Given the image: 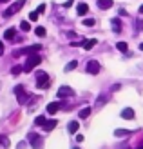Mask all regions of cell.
Wrapping results in <instances>:
<instances>
[{
	"label": "cell",
	"instance_id": "obj_28",
	"mask_svg": "<svg viewBox=\"0 0 143 149\" xmlns=\"http://www.w3.org/2000/svg\"><path fill=\"white\" fill-rule=\"evenodd\" d=\"M36 11H38V13H44V11H46V4H40V6H38V9H36Z\"/></svg>",
	"mask_w": 143,
	"mask_h": 149
},
{
	"label": "cell",
	"instance_id": "obj_18",
	"mask_svg": "<svg viewBox=\"0 0 143 149\" xmlns=\"http://www.w3.org/2000/svg\"><path fill=\"white\" fill-rule=\"evenodd\" d=\"M116 47H118V51H122V53H127V49H129V46H127L125 42H118Z\"/></svg>",
	"mask_w": 143,
	"mask_h": 149
},
{
	"label": "cell",
	"instance_id": "obj_31",
	"mask_svg": "<svg viewBox=\"0 0 143 149\" xmlns=\"http://www.w3.org/2000/svg\"><path fill=\"white\" fill-rule=\"evenodd\" d=\"M0 55H4V44H2V40H0Z\"/></svg>",
	"mask_w": 143,
	"mask_h": 149
},
{
	"label": "cell",
	"instance_id": "obj_32",
	"mask_svg": "<svg viewBox=\"0 0 143 149\" xmlns=\"http://www.w3.org/2000/svg\"><path fill=\"white\" fill-rule=\"evenodd\" d=\"M140 13H141V15H143V4H141V6H140Z\"/></svg>",
	"mask_w": 143,
	"mask_h": 149
},
{
	"label": "cell",
	"instance_id": "obj_22",
	"mask_svg": "<svg viewBox=\"0 0 143 149\" xmlns=\"http://www.w3.org/2000/svg\"><path fill=\"white\" fill-rule=\"evenodd\" d=\"M38 11H31V13H29V20H31V22H36V20H38Z\"/></svg>",
	"mask_w": 143,
	"mask_h": 149
},
{
	"label": "cell",
	"instance_id": "obj_27",
	"mask_svg": "<svg viewBox=\"0 0 143 149\" xmlns=\"http://www.w3.org/2000/svg\"><path fill=\"white\" fill-rule=\"evenodd\" d=\"M22 69H24V68H20V65H15V68L11 69V73H13V74H20V73H22Z\"/></svg>",
	"mask_w": 143,
	"mask_h": 149
},
{
	"label": "cell",
	"instance_id": "obj_12",
	"mask_svg": "<svg viewBox=\"0 0 143 149\" xmlns=\"http://www.w3.org/2000/svg\"><path fill=\"white\" fill-rule=\"evenodd\" d=\"M122 116H123V118H127V120H132V118H134V111H132L131 107H127V109H123V111H122Z\"/></svg>",
	"mask_w": 143,
	"mask_h": 149
},
{
	"label": "cell",
	"instance_id": "obj_20",
	"mask_svg": "<svg viewBox=\"0 0 143 149\" xmlns=\"http://www.w3.org/2000/svg\"><path fill=\"white\" fill-rule=\"evenodd\" d=\"M20 29H22V31H29V29H31V24H29L27 20H24V22H20Z\"/></svg>",
	"mask_w": 143,
	"mask_h": 149
},
{
	"label": "cell",
	"instance_id": "obj_10",
	"mask_svg": "<svg viewBox=\"0 0 143 149\" xmlns=\"http://www.w3.org/2000/svg\"><path fill=\"white\" fill-rule=\"evenodd\" d=\"M112 0H98V7H100V9H111L112 7Z\"/></svg>",
	"mask_w": 143,
	"mask_h": 149
},
{
	"label": "cell",
	"instance_id": "obj_25",
	"mask_svg": "<svg viewBox=\"0 0 143 149\" xmlns=\"http://www.w3.org/2000/svg\"><path fill=\"white\" fill-rule=\"evenodd\" d=\"M35 122H36V125H46V122H47V120H46V116H38Z\"/></svg>",
	"mask_w": 143,
	"mask_h": 149
},
{
	"label": "cell",
	"instance_id": "obj_14",
	"mask_svg": "<svg viewBox=\"0 0 143 149\" xmlns=\"http://www.w3.org/2000/svg\"><path fill=\"white\" fill-rule=\"evenodd\" d=\"M112 29H114V33L122 31V22H120L118 18H112Z\"/></svg>",
	"mask_w": 143,
	"mask_h": 149
},
{
	"label": "cell",
	"instance_id": "obj_8",
	"mask_svg": "<svg viewBox=\"0 0 143 149\" xmlns=\"http://www.w3.org/2000/svg\"><path fill=\"white\" fill-rule=\"evenodd\" d=\"M73 95H74V91L67 86H62L58 89V98H65V96H73Z\"/></svg>",
	"mask_w": 143,
	"mask_h": 149
},
{
	"label": "cell",
	"instance_id": "obj_30",
	"mask_svg": "<svg viewBox=\"0 0 143 149\" xmlns=\"http://www.w3.org/2000/svg\"><path fill=\"white\" fill-rule=\"evenodd\" d=\"M2 144H4V146L9 144V142H7V138H0V146H2Z\"/></svg>",
	"mask_w": 143,
	"mask_h": 149
},
{
	"label": "cell",
	"instance_id": "obj_11",
	"mask_svg": "<svg viewBox=\"0 0 143 149\" xmlns=\"http://www.w3.org/2000/svg\"><path fill=\"white\" fill-rule=\"evenodd\" d=\"M96 44H98V40L96 38H91V40H84V42H82V46H84V49H93Z\"/></svg>",
	"mask_w": 143,
	"mask_h": 149
},
{
	"label": "cell",
	"instance_id": "obj_4",
	"mask_svg": "<svg viewBox=\"0 0 143 149\" xmlns=\"http://www.w3.org/2000/svg\"><path fill=\"white\" fill-rule=\"evenodd\" d=\"M27 140H29V144H31L35 149H42V144H44V138L40 136V135H36V133H29V136H27Z\"/></svg>",
	"mask_w": 143,
	"mask_h": 149
},
{
	"label": "cell",
	"instance_id": "obj_26",
	"mask_svg": "<svg viewBox=\"0 0 143 149\" xmlns=\"http://www.w3.org/2000/svg\"><path fill=\"white\" fill-rule=\"evenodd\" d=\"M94 24H96L94 18H85V20H84V26H89V27H91V26H94Z\"/></svg>",
	"mask_w": 143,
	"mask_h": 149
},
{
	"label": "cell",
	"instance_id": "obj_34",
	"mask_svg": "<svg viewBox=\"0 0 143 149\" xmlns=\"http://www.w3.org/2000/svg\"><path fill=\"white\" fill-rule=\"evenodd\" d=\"M0 2H9V0H0Z\"/></svg>",
	"mask_w": 143,
	"mask_h": 149
},
{
	"label": "cell",
	"instance_id": "obj_19",
	"mask_svg": "<svg viewBox=\"0 0 143 149\" xmlns=\"http://www.w3.org/2000/svg\"><path fill=\"white\" fill-rule=\"evenodd\" d=\"M76 68H78V62L73 60V62H69V64L65 65V71H73V69H76Z\"/></svg>",
	"mask_w": 143,
	"mask_h": 149
},
{
	"label": "cell",
	"instance_id": "obj_21",
	"mask_svg": "<svg viewBox=\"0 0 143 149\" xmlns=\"http://www.w3.org/2000/svg\"><path fill=\"white\" fill-rule=\"evenodd\" d=\"M35 33L38 35V36H46V27H42V26H38L35 29Z\"/></svg>",
	"mask_w": 143,
	"mask_h": 149
},
{
	"label": "cell",
	"instance_id": "obj_6",
	"mask_svg": "<svg viewBox=\"0 0 143 149\" xmlns=\"http://www.w3.org/2000/svg\"><path fill=\"white\" fill-rule=\"evenodd\" d=\"M15 95H17V98H18L20 104H26V100L29 98V95L24 91V87H22V86H17V87H15Z\"/></svg>",
	"mask_w": 143,
	"mask_h": 149
},
{
	"label": "cell",
	"instance_id": "obj_9",
	"mask_svg": "<svg viewBox=\"0 0 143 149\" xmlns=\"http://www.w3.org/2000/svg\"><path fill=\"white\" fill-rule=\"evenodd\" d=\"M60 106H62L60 102H51L49 106H47V113H49V115H55V113H58Z\"/></svg>",
	"mask_w": 143,
	"mask_h": 149
},
{
	"label": "cell",
	"instance_id": "obj_15",
	"mask_svg": "<svg viewBox=\"0 0 143 149\" xmlns=\"http://www.w3.org/2000/svg\"><path fill=\"white\" fill-rule=\"evenodd\" d=\"M56 124H58L56 120H47V122H46V125H44V127H46V131H53V129L56 127Z\"/></svg>",
	"mask_w": 143,
	"mask_h": 149
},
{
	"label": "cell",
	"instance_id": "obj_23",
	"mask_svg": "<svg viewBox=\"0 0 143 149\" xmlns=\"http://www.w3.org/2000/svg\"><path fill=\"white\" fill-rule=\"evenodd\" d=\"M114 135H116V136H127V135H129V131H125V129H116Z\"/></svg>",
	"mask_w": 143,
	"mask_h": 149
},
{
	"label": "cell",
	"instance_id": "obj_2",
	"mask_svg": "<svg viewBox=\"0 0 143 149\" xmlns=\"http://www.w3.org/2000/svg\"><path fill=\"white\" fill-rule=\"evenodd\" d=\"M40 62H42V56H40V55H35V53L29 55L27 60H26V64H24V71H31V69H35Z\"/></svg>",
	"mask_w": 143,
	"mask_h": 149
},
{
	"label": "cell",
	"instance_id": "obj_24",
	"mask_svg": "<svg viewBox=\"0 0 143 149\" xmlns=\"http://www.w3.org/2000/svg\"><path fill=\"white\" fill-rule=\"evenodd\" d=\"M4 36H6L7 40H11L13 36H15V29H7V31H6V35H4Z\"/></svg>",
	"mask_w": 143,
	"mask_h": 149
},
{
	"label": "cell",
	"instance_id": "obj_16",
	"mask_svg": "<svg viewBox=\"0 0 143 149\" xmlns=\"http://www.w3.org/2000/svg\"><path fill=\"white\" fill-rule=\"evenodd\" d=\"M80 118H87L89 115H91V107H84V109H80Z\"/></svg>",
	"mask_w": 143,
	"mask_h": 149
},
{
	"label": "cell",
	"instance_id": "obj_3",
	"mask_svg": "<svg viewBox=\"0 0 143 149\" xmlns=\"http://www.w3.org/2000/svg\"><path fill=\"white\" fill-rule=\"evenodd\" d=\"M24 4H26V0H17L15 4H11L7 9L4 11V17H11V15H15V13H18L22 7H24Z\"/></svg>",
	"mask_w": 143,
	"mask_h": 149
},
{
	"label": "cell",
	"instance_id": "obj_29",
	"mask_svg": "<svg viewBox=\"0 0 143 149\" xmlns=\"http://www.w3.org/2000/svg\"><path fill=\"white\" fill-rule=\"evenodd\" d=\"M102 102H107V96H100L98 98V104H102Z\"/></svg>",
	"mask_w": 143,
	"mask_h": 149
},
{
	"label": "cell",
	"instance_id": "obj_5",
	"mask_svg": "<svg viewBox=\"0 0 143 149\" xmlns=\"http://www.w3.org/2000/svg\"><path fill=\"white\" fill-rule=\"evenodd\" d=\"M100 69H102V65H100V62H98V60H89L87 62V73L98 74V73H100Z\"/></svg>",
	"mask_w": 143,
	"mask_h": 149
},
{
	"label": "cell",
	"instance_id": "obj_33",
	"mask_svg": "<svg viewBox=\"0 0 143 149\" xmlns=\"http://www.w3.org/2000/svg\"><path fill=\"white\" fill-rule=\"evenodd\" d=\"M140 49H141V51H143V44H140Z\"/></svg>",
	"mask_w": 143,
	"mask_h": 149
},
{
	"label": "cell",
	"instance_id": "obj_7",
	"mask_svg": "<svg viewBox=\"0 0 143 149\" xmlns=\"http://www.w3.org/2000/svg\"><path fill=\"white\" fill-rule=\"evenodd\" d=\"M42 49V46L40 44H35V46H31V47H27V49H22V51H15V56H20V55H24V53H38V51Z\"/></svg>",
	"mask_w": 143,
	"mask_h": 149
},
{
	"label": "cell",
	"instance_id": "obj_17",
	"mask_svg": "<svg viewBox=\"0 0 143 149\" xmlns=\"http://www.w3.org/2000/svg\"><path fill=\"white\" fill-rule=\"evenodd\" d=\"M78 127H80V124H78V122H71L69 125H67L69 133H76V131H78Z\"/></svg>",
	"mask_w": 143,
	"mask_h": 149
},
{
	"label": "cell",
	"instance_id": "obj_35",
	"mask_svg": "<svg viewBox=\"0 0 143 149\" xmlns=\"http://www.w3.org/2000/svg\"><path fill=\"white\" fill-rule=\"evenodd\" d=\"M74 149H78V147H74Z\"/></svg>",
	"mask_w": 143,
	"mask_h": 149
},
{
	"label": "cell",
	"instance_id": "obj_1",
	"mask_svg": "<svg viewBox=\"0 0 143 149\" xmlns=\"http://www.w3.org/2000/svg\"><path fill=\"white\" fill-rule=\"evenodd\" d=\"M49 84H51V78H49L47 73H44V71L36 73V87H38V89H46V87H49Z\"/></svg>",
	"mask_w": 143,
	"mask_h": 149
},
{
	"label": "cell",
	"instance_id": "obj_13",
	"mask_svg": "<svg viewBox=\"0 0 143 149\" xmlns=\"http://www.w3.org/2000/svg\"><path fill=\"white\" fill-rule=\"evenodd\" d=\"M89 11V6L87 4H78V7H76V13L80 15V17H84V15Z\"/></svg>",
	"mask_w": 143,
	"mask_h": 149
}]
</instances>
